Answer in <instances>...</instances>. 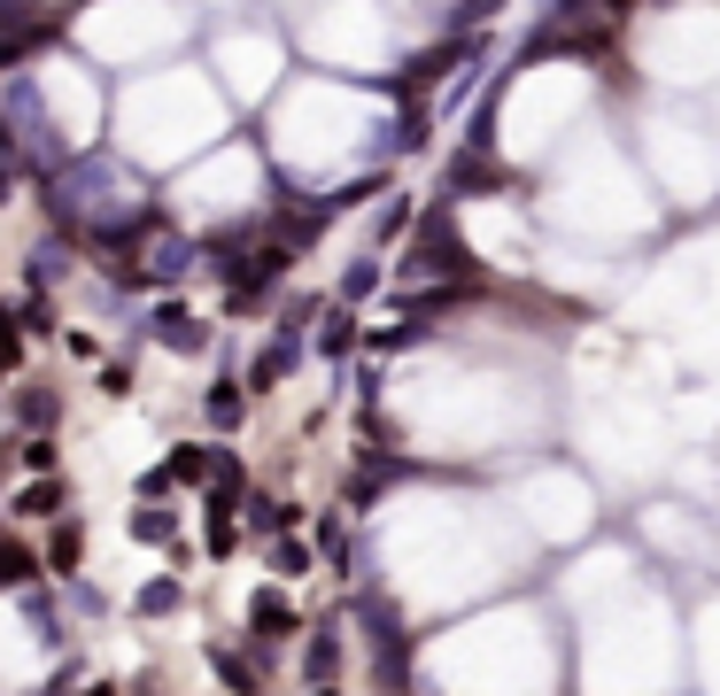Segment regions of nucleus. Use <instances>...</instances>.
<instances>
[{
  "label": "nucleus",
  "mask_w": 720,
  "mask_h": 696,
  "mask_svg": "<svg viewBox=\"0 0 720 696\" xmlns=\"http://www.w3.org/2000/svg\"><path fill=\"white\" fill-rule=\"evenodd\" d=\"M16 580H31V557L23 549H0V588H16Z\"/></svg>",
  "instance_id": "nucleus-1"
}]
</instances>
